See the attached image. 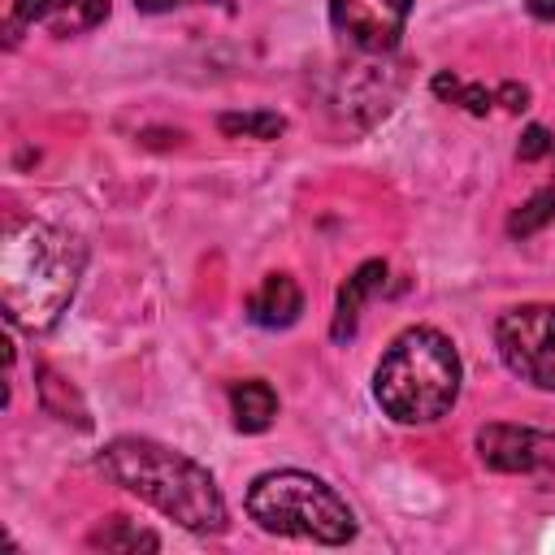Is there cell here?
I'll list each match as a JSON object with an SVG mask.
<instances>
[{
  "label": "cell",
  "instance_id": "obj_1",
  "mask_svg": "<svg viewBox=\"0 0 555 555\" xmlns=\"http://www.w3.org/2000/svg\"><path fill=\"white\" fill-rule=\"evenodd\" d=\"M87 247L48 221H13L0 243V304L4 317L30 334L52 330L69 308Z\"/></svg>",
  "mask_w": 555,
  "mask_h": 555
},
{
  "label": "cell",
  "instance_id": "obj_2",
  "mask_svg": "<svg viewBox=\"0 0 555 555\" xmlns=\"http://www.w3.org/2000/svg\"><path fill=\"white\" fill-rule=\"evenodd\" d=\"M100 473L191 533H221L230 520L212 473L156 438H113L100 451Z\"/></svg>",
  "mask_w": 555,
  "mask_h": 555
},
{
  "label": "cell",
  "instance_id": "obj_3",
  "mask_svg": "<svg viewBox=\"0 0 555 555\" xmlns=\"http://www.w3.org/2000/svg\"><path fill=\"white\" fill-rule=\"evenodd\" d=\"M464 364L455 343L434 325H408L373 369V399L399 425H434L460 399Z\"/></svg>",
  "mask_w": 555,
  "mask_h": 555
},
{
  "label": "cell",
  "instance_id": "obj_4",
  "mask_svg": "<svg viewBox=\"0 0 555 555\" xmlns=\"http://www.w3.org/2000/svg\"><path fill=\"white\" fill-rule=\"evenodd\" d=\"M247 516L264 533L308 538L321 546H343L347 538H356V512L347 507V499L304 468L260 473L247 490Z\"/></svg>",
  "mask_w": 555,
  "mask_h": 555
},
{
  "label": "cell",
  "instance_id": "obj_5",
  "mask_svg": "<svg viewBox=\"0 0 555 555\" xmlns=\"http://www.w3.org/2000/svg\"><path fill=\"white\" fill-rule=\"evenodd\" d=\"M494 347L520 382L555 390V304L507 308L494 325Z\"/></svg>",
  "mask_w": 555,
  "mask_h": 555
},
{
  "label": "cell",
  "instance_id": "obj_6",
  "mask_svg": "<svg viewBox=\"0 0 555 555\" xmlns=\"http://www.w3.org/2000/svg\"><path fill=\"white\" fill-rule=\"evenodd\" d=\"M412 0H330L334 30L360 52H390L408 26Z\"/></svg>",
  "mask_w": 555,
  "mask_h": 555
},
{
  "label": "cell",
  "instance_id": "obj_7",
  "mask_svg": "<svg viewBox=\"0 0 555 555\" xmlns=\"http://www.w3.org/2000/svg\"><path fill=\"white\" fill-rule=\"evenodd\" d=\"M477 455L494 473H555V434L529 425H481Z\"/></svg>",
  "mask_w": 555,
  "mask_h": 555
},
{
  "label": "cell",
  "instance_id": "obj_8",
  "mask_svg": "<svg viewBox=\"0 0 555 555\" xmlns=\"http://www.w3.org/2000/svg\"><path fill=\"white\" fill-rule=\"evenodd\" d=\"M299 312H304V291L291 273H269L247 299V317L264 330H286L299 321Z\"/></svg>",
  "mask_w": 555,
  "mask_h": 555
},
{
  "label": "cell",
  "instance_id": "obj_9",
  "mask_svg": "<svg viewBox=\"0 0 555 555\" xmlns=\"http://www.w3.org/2000/svg\"><path fill=\"white\" fill-rule=\"evenodd\" d=\"M382 286H386V260H364V264H360V269L338 286L334 325H330L334 343H347V338L356 334V325H360V308H364Z\"/></svg>",
  "mask_w": 555,
  "mask_h": 555
},
{
  "label": "cell",
  "instance_id": "obj_10",
  "mask_svg": "<svg viewBox=\"0 0 555 555\" xmlns=\"http://www.w3.org/2000/svg\"><path fill=\"white\" fill-rule=\"evenodd\" d=\"M230 412H234V425L243 434H264L278 416V395L269 382L260 377H247V382H234L230 386Z\"/></svg>",
  "mask_w": 555,
  "mask_h": 555
},
{
  "label": "cell",
  "instance_id": "obj_11",
  "mask_svg": "<svg viewBox=\"0 0 555 555\" xmlns=\"http://www.w3.org/2000/svg\"><path fill=\"white\" fill-rule=\"evenodd\" d=\"M87 542H91V546H104V551H156V546H160V538H156L152 529H139V525L126 520V516H108Z\"/></svg>",
  "mask_w": 555,
  "mask_h": 555
},
{
  "label": "cell",
  "instance_id": "obj_12",
  "mask_svg": "<svg viewBox=\"0 0 555 555\" xmlns=\"http://www.w3.org/2000/svg\"><path fill=\"white\" fill-rule=\"evenodd\" d=\"M217 126L230 139H264L269 143V139H278L286 130V117L282 113H269V108H256V113H221Z\"/></svg>",
  "mask_w": 555,
  "mask_h": 555
},
{
  "label": "cell",
  "instance_id": "obj_13",
  "mask_svg": "<svg viewBox=\"0 0 555 555\" xmlns=\"http://www.w3.org/2000/svg\"><path fill=\"white\" fill-rule=\"evenodd\" d=\"M546 221H555V186H542V191H533L516 212H512V221H507V234L512 238H529V234H538Z\"/></svg>",
  "mask_w": 555,
  "mask_h": 555
},
{
  "label": "cell",
  "instance_id": "obj_14",
  "mask_svg": "<svg viewBox=\"0 0 555 555\" xmlns=\"http://www.w3.org/2000/svg\"><path fill=\"white\" fill-rule=\"evenodd\" d=\"M434 95L438 100H451V104H464L468 113H490V104H494V91H486V87H477V82H460L455 74H434Z\"/></svg>",
  "mask_w": 555,
  "mask_h": 555
},
{
  "label": "cell",
  "instance_id": "obj_15",
  "mask_svg": "<svg viewBox=\"0 0 555 555\" xmlns=\"http://www.w3.org/2000/svg\"><path fill=\"white\" fill-rule=\"evenodd\" d=\"M104 17H108V0H69L52 26L65 35V30H87V26H100Z\"/></svg>",
  "mask_w": 555,
  "mask_h": 555
},
{
  "label": "cell",
  "instance_id": "obj_16",
  "mask_svg": "<svg viewBox=\"0 0 555 555\" xmlns=\"http://www.w3.org/2000/svg\"><path fill=\"white\" fill-rule=\"evenodd\" d=\"M65 4H69V0H17L9 30H17V26H35V22H56Z\"/></svg>",
  "mask_w": 555,
  "mask_h": 555
},
{
  "label": "cell",
  "instance_id": "obj_17",
  "mask_svg": "<svg viewBox=\"0 0 555 555\" xmlns=\"http://www.w3.org/2000/svg\"><path fill=\"white\" fill-rule=\"evenodd\" d=\"M551 147H555L551 130H546V126H529V130L520 134V143H516V156H520V160H542Z\"/></svg>",
  "mask_w": 555,
  "mask_h": 555
},
{
  "label": "cell",
  "instance_id": "obj_18",
  "mask_svg": "<svg viewBox=\"0 0 555 555\" xmlns=\"http://www.w3.org/2000/svg\"><path fill=\"white\" fill-rule=\"evenodd\" d=\"M494 100H499L503 108H512V113H520V108L529 104V87H525V82H503V87L494 91Z\"/></svg>",
  "mask_w": 555,
  "mask_h": 555
},
{
  "label": "cell",
  "instance_id": "obj_19",
  "mask_svg": "<svg viewBox=\"0 0 555 555\" xmlns=\"http://www.w3.org/2000/svg\"><path fill=\"white\" fill-rule=\"evenodd\" d=\"M525 9H529L538 22H555V0H525Z\"/></svg>",
  "mask_w": 555,
  "mask_h": 555
},
{
  "label": "cell",
  "instance_id": "obj_20",
  "mask_svg": "<svg viewBox=\"0 0 555 555\" xmlns=\"http://www.w3.org/2000/svg\"><path fill=\"white\" fill-rule=\"evenodd\" d=\"M143 13H169V9H178L182 0H134Z\"/></svg>",
  "mask_w": 555,
  "mask_h": 555
}]
</instances>
